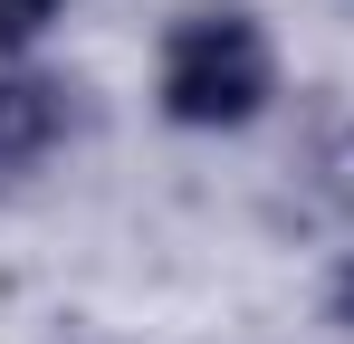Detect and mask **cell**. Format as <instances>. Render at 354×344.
Instances as JSON below:
<instances>
[{
	"mask_svg": "<svg viewBox=\"0 0 354 344\" xmlns=\"http://www.w3.org/2000/svg\"><path fill=\"white\" fill-rule=\"evenodd\" d=\"M268 106V39L239 0H211V10H182L173 39H163V115L173 124H249Z\"/></svg>",
	"mask_w": 354,
	"mask_h": 344,
	"instance_id": "cell-1",
	"label": "cell"
},
{
	"mask_svg": "<svg viewBox=\"0 0 354 344\" xmlns=\"http://www.w3.org/2000/svg\"><path fill=\"white\" fill-rule=\"evenodd\" d=\"M58 134H67V86H48V77H0V172L39 163Z\"/></svg>",
	"mask_w": 354,
	"mask_h": 344,
	"instance_id": "cell-2",
	"label": "cell"
},
{
	"mask_svg": "<svg viewBox=\"0 0 354 344\" xmlns=\"http://www.w3.org/2000/svg\"><path fill=\"white\" fill-rule=\"evenodd\" d=\"M48 19H58V0H0V57H10V48H29Z\"/></svg>",
	"mask_w": 354,
	"mask_h": 344,
	"instance_id": "cell-3",
	"label": "cell"
},
{
	"mask_svg": "<svg viewBox=\"0 0 354 344\" xmlns=\"http://www.w3.org/2000/svg\"><path fill=\"white\" fill-rule=\"evenodd\" d=\"M326 201H335V211H354V134L326 153Z\"/></svg>",
	"mask_w": 354,
	"mask_h": 344,
	"instance_id": "cell-4",
	"label": "cell"
}]
</instances>
